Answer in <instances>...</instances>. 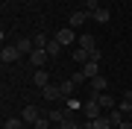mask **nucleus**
<instances>
[{
	"label": "nucleus",
	"mask_w": 132,
	"mask_h": 129,
	"mask_svg": "<svg viewBox=\"0 0 132 129\" xmlns=\"http://www.w3.org/2000/svg\"><path fill=\"white\" fill-rule=\"evenodd\" d=\"M82 71H85V76H88V79H94V76H100V62H85Z\"/></svg>",
	"instance_id": "ddd939ff"
},
{
	"label": "nucleus",
	"mask_w": 132,
	"mask_h": 129,
	"mask_svg": "<svg viewBox=\"0 0 132 129\" xmlns=\"http://www.w3.org/2000/svg\"><path fill=\"white\" fill-rule=\"evenodd\" d=\"M47 59H50V53H47V50H32V53H29V62L38 65V67L47 65Z\"/></svg>",
	"instance_id": "1a4fd4ad"
},
{
	"label": "nucleus",
	"mask_w": 132,
	"mask_h": 129,
	"mask_svg": "<svg viewBox=\"0 0 132 129\" xmlns=\"http://www.w3.org/2000/svg\"><path fill=\"white\" fill-rule=\"evenodd\" d=\"M27 3H35V0H27Z\"/></svg>",
	"instance_id": "c85d7f7f"
},
{
	"label": "nucleus",
	"mask_w": 132,
	"mask_h": 129,
	"mask_svg": "<svg viewBox=\"0 0 132 129\" xmlns=\"http://www.w3.org/2000/svg\"><path fill=\"white\" fill-rule=\"evenodd\" d=\"M100 109H103V106H100L97 100H91V97L82 103V111H85V117H88V120H94V117H100V115H103Z\"/></svg>",
	"instance_id": "20e7f679"
},
{
	"label": "nucleus",
	"mask_w": 132,
	"mask_h": 129,
	"mask_svg": "<svg viewBox=\"0 0 132 129\" xmlns=\"http://www.w3.org/2000/svg\"><path fill=\"white\" fill-rule=\"evenodd\" d=\"M97 103L103 106V109H114V106H118V103H114V97H112V94H100V97H97Z\"/></svg>",
	"instance_id": "6ab92c4d"
},
{
	"label": "nucleus",
	"mask_w": 132,
	"mask_h": 129,
	"mask_svg": "<svg viewBox=\"0 0 132 129\" xmlns=\"http://www.w3.org/2000/svg\"><path fill=\"white\" fill-rule=\"evenodd\" d=\"M73 82H76V85H82V82H88V76H85V71H82V67H79V71H73V76H71Z\"/></svg>",
	"instance_id": "bb28decb"
},
{
	"label": "nucleus",
	"mask_w": 132,
	"mask_h": 129,
	"mask_svg": "<svg viewBox=\"0 0 132 129\" xmlns=\"http://www.w3.org/2000/svg\"><path fill=\"white\" fill-rule=\"evenodd\" d=\"M59 129H82V123H79V120H76V117L71 115V111H68V117L59 123Z\"/></svg>",
	"instance_id": "4468645a"
},
{
	"label": "nucleus",
	"mask_w": 132,
	"mask_h": 129,
	"mask_svg": "<svg viewBox=\"0 0 132 129\" xmlns=\"http://www.w3.org/2000/svg\"><path fill=\"white\" fill-rule=\"evenodd\" d=\"M91 82V100H97L100 94H106V88H109V79L106 76H94V79H88Z\"/></svg>",
	"instance_id": "7ed1b4c3"
},
{
	"label": "nucleus",
	"mask_w": 132,
	"mask_h": 129,
	"mask_svg": "<svg viewBox=\"0 0 132 129\" xmlns=\"http://www.w3.org/2000/svg\"><path fill=\"white\" fill-rule=\"evenodd\" d=\"M18 44V50H21V56H29V53L35 50V44H32V38H18L15 41Z\"/></svg>",
	"instance_id": "9b49d317"
},
{
	"label": "nucleus",
	"mask_w": 132,
	"mask_h": 129,
	"mask_svg": "<svg viewBox=\"0 0 132 129\" xmlns=\"http://www.w3.org/2000/svg\"><path fill=\"white\" fill-rule=\"evenodd\" d=\"M73 62H76V65L91 62V53H88V50H82V47H76V50H73Z\"/></svg>",
	"instance_id": "2eb2a0df"
},
{
	"label": "nucleus",
	"mask_w": 132,
	"mask_h": 129,
	"mask_svg": "<svg viewBox=\"0 0 132 129\" xmlns=\"http://www.w3.org/2000/svg\"><path fill=\"white\" fill-rule=\"evenodd\" d=\"M88 18H91V12H85V9H76V12L71 15V18H68V27H73V29H76V27H82Z\"/></svg>",
	"instance_id": "0eeeda50"
},
{
	"label": "nucleus",
	"mask_w": 132,
	"mask_h": 129,
	"mask_svg": "<svg viewBox=\"0 0 132 129\" xmlns=\"http://www.w3.org/2000/svg\"><path fill=\"white\" fill-rule=\"evenodd\" d=\"M76 47H82V50H97V38H94V35H91V32H82L79 35V38H76Z\"/></svg>",
	"instance_id": "423d86ee"
},
{
	"label": "nucleus",
	"mask_w": 132,
	"mask_h": 129,
	"mask_svg": "<svg viewBox=\"0 0 132 129\" xmlns=\"http://www.w3.org/2000/svg\"><path fill=\"white\" fill-rule=\"evenodd\" d=\"M47 53H50V59H56V56H59V53H62V44H59L56 38H53V41L47 44Z\"/></svg>",
	"instance_id": "5701e85b"
},
{
	"label": "nucleus",
	"mask_w": 132,
	"mask_h": 129,
	"mask_svg": "<svg viewBox=\"0 0 132 129\" xmlns=\"http://www.w3.org/2000/svg\"><path fill=\"white\" fill-rule=\"evenodd\" d=\"M91 18H94L97 24H109V21H112V12H109L106 6H100V9H97L94 15H91Z\"/></svg>",
	"instance_id": "f8f14e48"
},
{
	"label": "nucleus",
	"mask_w": 132,
	"mask_h": 129,
	"mask_svg": "<svg viewBox=\"0 0 132 129\" xmlns=\"http://www.w3.org/2000/svg\"><path fill=\"white\" fill-rule=\"evenodd\" d=\"M109 120H112V126H120L123 120H126V115H123L120 109H114V111H109Z\"/></svg>",
	"instance_id": "aec40b11"
},
{
	"label": "nucleus",
	"mask_w": 132,
	"mask_h": 129,
	"mask_svg": "<svg viewBox=\"0 0 132 129\" xmlns=\"http://www.w3.org/2000/svg\"><path fill=\"white\" fill-rule=\"evenodd\" d=\"M53 38H56L62 47H71V44H76V29H73V27H62Z\"/></svg>",
	"instance_id": "f257e3e1"
},
{
	"label": "nucleus",
	"mask_w": 132,
	"mask_h": 129,
	"mask_svg": "<svg viewBox=\"0 0 132 129\" xmlns=\"http://www.w3.org/2000/svg\"><path fill=\"white\" fill-rule=\"evenodd\" d=\"M41 94H44V100H65V97H62V85H53V82H50V85L47 88H41Z\"/></svg>",
	"instance_id": "6e6552de"
},
{
	"label": "nucleus",
	"mask_w": 132,
	"mask_h": 129,
	"mask_svg": "<svg viewBox=\"0 0 132 129\" xmlns=\"http://www.w3.org/2000/svg\"><path fill=\"white\" fill-rule=\"evenodd\" d=\"M118 109H120V111H123V115H126V117H129V115H132V100H129V97H123V100L118 103Z\"/></svg>",
	"instance_id": "4be33fe9"
},
{
	"label": "nucleus",
	"mask_w": 132,
	"mask_h": 129,
	"mask_svg": "<svg viewBox=\"0 0 132 129\" xmlns=\"http://www.w3.org/2000/svg\"><path fill=\"white\" fill-rule=\"evenodd\" d=\"M21 117H24V123H29V126H32V123H35V120H38V117H41V109H38V106H32V103H29V106H27V109H24V111H21Z\"/></svg>",
	"instance_id": "39448f33"
},
{
	"label": "nucleus",
	"mask_w": 132,
	"mask_h": 129,
	"mask_svg": "<svg viewBox=\"0 0 132 129\" xmlns=\"http://www.w3.org/2000/svg\"><path fill=\"white\" fill-rule=\"evenodd\" d=\"M32 85H38V88H47V85H50V76H47V71H44V67H38V71H35Z\"/></svg>",
	"instance_id": "9d476101"
},
{
	"label": "nucleus",
	"mask_w": 132,
	"mask_h": 129,
	"mask_svg": "<svg viewBox=\"0 0 132 129\" xmlns=\"http://www.w3.org/2000/svg\"><path fill=\"white\" fill-rule=\"evenodd\" d=\"M32 44H35V50H47V44H50V38L44 32H38V35H32Z\"/></svg>",
	"instance_id": "dca6fc26"
},
{
	"label": "nucleus",
	"mask_w": 132,
	"mask_h": 129,
	"mask_svg": "<svg viewBox=\"0 0 132 129\" xmlns=\"http://www.w3.org/2000/svg\"><path fill=\"white\" fill-rule=\"evenodd\" d=\"M3 129H24V117H6Z\"/></svg>",
	"instance_id": "f3484780"
},
{
	"label": "nucleus",
	"mask_w": 132,
	"mask_h": 129,
	"mask_svg": "<svg viewBox=\"0 0 132 129\" xmlns=\"http://www.w3.org/2000/svg\"><path fill=\"white\" fill-rule=\"evenodd\" d=\"M82 9H85V12H91V15H94V12L100 9V3H97V0H82Z\"/></svg>",
	"instance_id": "393cba45"
},
{
	"label": "nucleus",
	"mask_w": 132,
	"mask_h": 129,
	"mask_svg": "<svg viewBox=\"0 0 132 129\" xmlns=\"http://www.w3.org/2000/svg\"><path fill=\"white\" fill-rule=\"evenodd\" d=\"M118 129H132V117H126V120H123V123H120Z\"/></svg>",
	"instance_id": "cd10ccee"
},
{
	"label": "nucleus",
	"mask_w": 132,
	"mask_h": 129,
	"mask_svg": "<svg viewBox=\"0 0 132 129\" xmlns=\"http://www.w3.org/2000/svg\"><path fill=\"white\" fill-rule=\"evenodd\" d=\"M59 85H62V97H71L73 88H76V82L73 79H65V82H59Z\"/></svg>",
	"instance_id": "412c9836"
},
{
	"label": "nucleus",
	"mask_w": 132,
	"mask_h": 129,
	"mask_svg": "<svg viewBox=\"0 0 132 129\" xmlns=\"http://www.w3.org/2000/svg\"><path fill=\"white\" fill-rule=\"evenodd\" d=\"M18 59H21L18 44H3V50H0V62H3V65H12V62H18Z\"/></svg>",
	"instance_id": "f03ea898"
},
{
	"label": "nucleus",
	"mask_w": 132,
	"mask_h": 129,
	"mask_svg": "<svg viewBox=\"0 0 132 129\" xmlns=\"http://www.w3.org/2000/svg\"><path fill=\"white\" fill-rule=\"evenodd\" d=\"M91 123H94V129H112V120H109V115H100V117L91 120Z\"/></svg>",
	"instance_id": "a211bd4d"
},
{
	"label": "nucleus",
	"mask_w": 132,
	"mask_h": 129,
	"mask_svg": "<svg viewBox=\"0 0 132 129\" xmlns=\"http://www.w3.org/2000/svg\"><path fill=\"white\" fill-rule=\"evenodd\" d=\"M68 111H71V115H73V111H82V103L73 100V97H68Z\"/></svg>",
	"instance_id": "a878e982"
},
{
	"label": "nucleus",
	"mask_w": 132,
	"mask_h": 129,
	"mask_svg": "<svg viewBox=\"0 0 132 129\" xmlns=\"http://www.w3.org/2000/svg\"><path fill=\"white\" fill-rule=\"evenodd\" d=\"M50 123H53V120H50L47 115H41V117H38L35 123H32V129H50Z\"/></svg>",
	"instance_id": "b1692460"
},
{
	"label": "nucleus",
	"mask_w": 132,
	"mask_h": 129,
	"mask_svg": "<svg viewBox=\"0 0 132 129\" xmlns=\"http://www.w3.org/2000/svg\"><path fill=\"white\" fill-rule=\"evenodd\" d=\"M129 117H132V115H129Z\"/></svg>",
	"instance_id": "c756f323"
}]
</instances>
